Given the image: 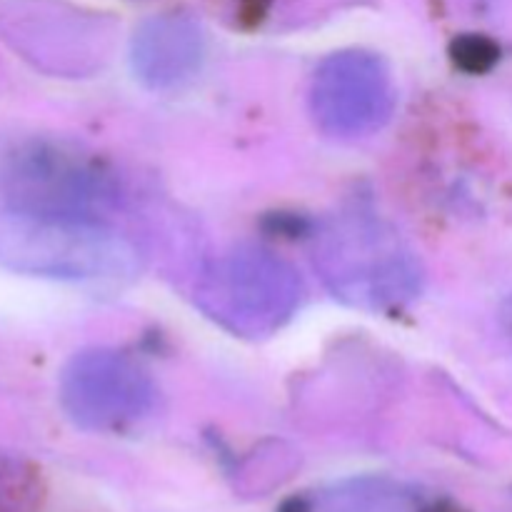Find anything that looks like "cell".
Here are the masks:
<instances>
[{
	"instance_id": "5",
	"label": "cell",
	"mask_w": 512,
	"mask_h": 512,
	"mask_svg": "<svg viewBox=\"0 0 512 512\" xmlns=\"http://www.w3.org/2000/svg\"><path fill=\"white\" fill-rule=\"evenodd\" d=\"M158 388L130 355L108 348L83 350L60 375V403L83 430L108 433L148 418Z\"/></svg>"
},
{
	"instance_id": "2",
	"label": "cell",
	"mask_w": 512,
	"mask_h": 512,
	"mask_svg": "<svg viewBox=\"0 0 512 512\" xmlns=\"http://www.w3.org/2000/svg\"><path fill=\"white\" fill-rule=\"evenodd\" d=\"M3 210L38 218L105 220L118 203V180L90 150L68 140L33 138L0 163Z\"/></svg>"
},
{
	"instance_id": "7",
	"label": "cell",
	"mask_w": 512,
	"mask_h": 512,
	"mask_svg": "<svg viewBox=\"0 0 512 512\" xmlns=\"http://www.w3.org/2000/svg\"><path fill=\"white\" fill-rule=\"evenodd\" d=\"M203 60V30L193 18L180 13L145 20L130 43L135 75L150 90L183 88L200 73Z\"/></svg>"
},
{
	"instance_id": "6",
	"label": "cell",
	"mask_w": 512,
	"mask_h": 512,
	"mask_svg": "<svg viewBox=\"0 0 512 512\" xmlns=\"http://www.w3.org/2000/svg\"><path fill=\"white\" fill-rule=\"evenodd\" d=\"M388 63L368 50H340L325 58L310 83L315 125L333 138H365L385 128L395 110Z\"/></svg>"
},
{
	"instance_id": "8",
	"label": "cell",
	"mask_w": 512,
	"mask_h": 512,
	"mask_svg": "<svg viewBox=\"0 0 512 512\" xmlns=\"http://www.w3.org/2000/svg\"><path fill=\"white\" fill-rule=\"evenodd\" d=\"M323 512H415V500L393 483L360 480L325 495Z\"/></svg>"
},
{
	"instance_id": "10",
	"label": "cell",
	"mask_w": 512,
	"mask_h": 512,
	"mask_svg": "<svg viewBox=\"0 0 512 512\" xmlns=\"http://www.w3.org/2000/svg\"><path fill=\"white\" fill-rule=\"evenodd\" d=\"M495 48L483 38H463L455 43V63L463 65L465 70H485L493 65Z\"/></svg>"
},
{
	"instance_id": "3",
	"label": "cell",
	"mask_w": 512,
	"mask_h": 512,
	"mask_svg": "<svg viewBox=\"0 0 512 512\" xmlns=\"http://www.w3.org/2000/svg\"><path fill=\"white\" fill-rule=\"evenodd\" d=\"M0 263L75 283H120L140 270L135 245L105 220L38 218L0 210Z\"/></svg>"
},
{
	"instance_id": "9",
	"label": "cell",
	"mask_w": 512,
	"mask_h": 512,
	"mask_svg": "<svg viewBox=\"0 0 512 512\" xmlns=\"http://www.w3.org/2000/svg\"><path fill=\"white\" fill-rule=\"evenodd\" d=\"M43 480L25 458L0 450V512H38Z\"/></svg>"
},
{
	"instance_id": "4",
	"label": "cell",
	"mask_w": 512,
	"mask_h": 512,
	"mask_svg": "<svg viewBox=\"0 0 512 512\" xmlns=\"http://www.w3.org/2000/svg\"><path fill=\"white\" fill-rule=\"evenodd\" d=\"M198 305L210 320L240 338H270L293 320L303 283L293 265L263 248H235L208 265Z\"/></svg>"
},
{
	"instance_id": "1",
	"label": "cell",
	"mask_w": 512,
	"mask_h": 512,
	"mask_svg": "<svg viewBox=\"0 0 512 512\" xmlns=\"http://www.w3.org/2000/svg\"><path fill=\"white\" fill-rule=\"evenodd\" d=\"M313 260L330 293L363 310H395L418 298L423 268L403 235L378 213L350 208L315 235Z\"/></svg>"
}]
</instances>
